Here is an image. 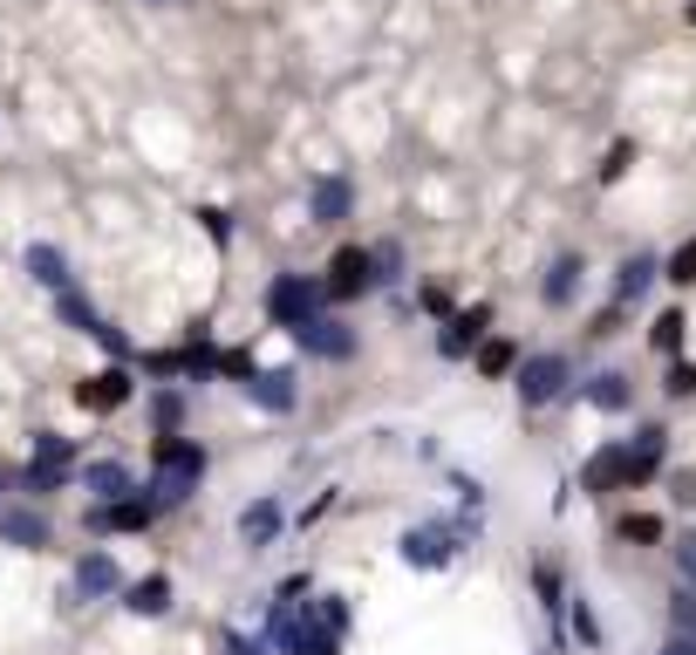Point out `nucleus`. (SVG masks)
<instances>
[{
    "mask_svg": "<svg viewBox=\"0 0 696 655\" xmlns=\"http://www.w3.org/2000/svg\"><path fill=\"white\" fill-rule=\"evenodd\" d=\"M198 478H205V450L185 444V437H164V444H157L150 499H157V506H178V499H191V491H198Z\"/></svg>",
    "mask_w": 696,
    "mask_h": 655,
    "instance_id": "obj_1",
    "label": "nucleus"
},
{
    "mask_svg": "<svg viewBox=\"0 0 696 655\" xmlns=\"http://www.w3.org/2000/svg\"><path fill=\"white\" fill-rule=\"evenodd\" d=\"M321 301H328V287L308 280V273H280V280L267 287V314H273L280 328H308V321L321 314Z\"/></svg>",
    "mask_w": 696,
    "mask_h": 655,
    "instance_id": "obj_2",
    "label": "nucleus"
},
{
    "mask_svg": "<svg viewBox=\"0 0 696 655\" xmlns=\"http://www.w3.org/2000/svg\"><path fill=\"white\" fill-rule=\"evenodd\" d=\"M567 355H526L519 368H512V383H519V403L526 409H547L553 396H567Z\"/></svg>",
    "mask_w": 696,
    "mask_h": 655,
    "instance_id": "obj_3",
    "label": "nucleus"
},
{
    "mask_svg": "<svg viewBox=\"0 0 696 655\" xmlns=\"http://www.w3.org/2000/svg\"><path fill=\"white\" fill-rule=\"evenodd\" d=\"M328 294L335 301H355V294H368V287H376V253H368V246H342L335 260H328Z\"/></svg>",
    "mask_w": 696,
    "mask_h": 655,
    "instance_id": "obj_4",
    "label": "nucleus"
},
{
    "mask_svg": "<svg viewBox=\"0 0 696 655\" xmlns=\"http://www.w3.org/2000/svg\"><path fill=\"white\" fill-rule=\"evenodd\" d=\"M635 485V465H629V437L622 444H601L594 458L581 465V491H594V499H607V491H622Z\"/></svg>",
    "mask_w": 696,
    "mask_h": 655,
    "instance_id": "obj_5",
    "label": "nucleus"
},
{
    "mask_svg": "<svg viewBox=\"0 0 696 655\" xmlns=\"http://www.w3.org/2000/svg\"><path fill=\"white\" fill-rule=\"evenodd\" d=\"M465 532L471 526H417V532H403V560L409 566H444L450 553H458Z\"/></svg>",
    "mask_w": 696,
    "mask_h": 655,
    "instance_id": "obj_6",
    "label": "nucleus"
},
{
    "mask_svg": "<svg viewBox=\"0 0 696 655\" xmlns=\"http://www.w3.org/2000/svg\"><path fill=\"white\" fill-rule=\"evenodd\" d=\"M294 335H301V349H314V355H328V362H349V355H355V335H349L342 321H328V314H314L308 328H294Z\"/></svg>",
    "mask_w": 696,
    "mask_h": 655,
    "instance_id": "obj_7",
    "label": "nucleus"
},
{
    "mask_svg": "<svg viewBox=\"0 0 696 655\" xmlns=\"http://www.w3.org/2000/svg\"><path fill=\"white\" fill-rule=\"evenodd\" d=\"M75 403L82 409H123L131 403V368H103V376H90L75 389Z\"/></svg>",
    "mask_w": 696,
    "mask_h": 655,
    "instance_id": "obj_8",
    "label": "nucleus"
},
{
    "mask_svg": "<svg viewBox=\"0 0 696 655\" xmlns=\"http://www.w3.org/2000/svg\"><path fill=\"white\" fill-rule=\"evenodd\" d=\"M485 321H491V308H465V314H450V321H444V335H437V349H444V355H471L478 335H485Z\"/></svg>",
    "mask_w": 696,
    "mask_h": 655,
    "instance_id": "obj_9",
    "label": "nucleus"
},
{
    "mask_svg": "<svg viewBox=\"0 0 696 655\" xmlns=\"http://www.w3.org/2000/svg\"><path fill=\"white\" fill-rule=\"evenodd\" d=\"M540 294H547V308H573V294H581V253H560L540 280Z\"/></svg>",
    "mask_w": 696,
    "mask_h": 655,
    "instance_id": "obj_10",
    "label": "nucleus"
},
{
    "mask_svg": "<svg viewBox=\"0 0 696 655\" xmlns=\"http://www.w3.org/2000/svg\"><path fill=\"white\" fill-rule=\"evenodd\" d=\"M655 273H663V267H655L648 253H635V260H622V273H614V308H635L642 294H648V280Z\"/></svg>",
    "mask_w": 696,
    "mask_h": 655,
    "instance_id": "obj_11",
    "label": "nucleus"
},
{
    "mask_svg": "<svg viewBox=\"0 0 696 655\" xmlns=\"http://www.w3.org/2000/svg\"><path fill=\"white\" fill-rule=\"evenodd\" d=\"M246 396L267 409H294V376L287 368H260V376H246Z\"/></svg>",
    "mask_w": 696,
    "mask_h": 655,
    "instance_id": "obj_12",
    "label": "nucleus"
},
{
    "mask_svg": "<svg viewBox=\"0 0 696 655\" xmlns=\"http://www.w3.org/2000/svg\"><path fill=\"white\" fill-rule=\"evenodd\" d=\"M273 532H280V506H273V499H260V506H246V512H239V540L253 547V553L273 547Z\"/></svg>",
    "mask_w": 696,
    "mask_h": 655,
    "instance_id": "obj_13",
    "label": "nucleus"
},
{
    "mask_svg": "<svg viewBox=\"0 0 696 655\" xmlns=\"http://www.w3.org/2000/svg\"><path fill=\"white\" fill-rule=\"evenodd\" d=\"M0 540H8V547H49V519H41V512H0Z\"/></svg>",
    "mask_w": 696,
    "mask_h": 655,
    "instance_id": "obj_14",
    "label": "nucleus"
},
{
    "mask_svg": "<svg viewBox=\"0 0 696 655\" xmlns=\"http://www.w3.org/2000/svg\"><path fill=\"white\" fill-rule=\"evenodd\" d=\"M349 205H355L349 178H321V185H314V219H321V226H342V219H349Z\"/></svg>",
    "mask_w": 696,
    "mask_h": 655,
    "instance_id": "obj_15",
    "label": "nucleus"
},
{
    "mask_svg": "<svg viewBox=\"0 0 696 655\" xmlns=\"http://www.w3.org/2000/svg\"><path fill=\"white\" fill-rule=\"evenodd\" d=\"M150 519H157V499H116V506L96 512V526H116V532H137V526H150Z\"/></svg>",
    "mask_w": 696,
    "mask_h": 655,
    "instance_id": "obj_16",
    "label": "nucleus"
},
{
    "mask_svg": "<svg viewBox=\"0 0 696 655\" xmlns=\"http://www.w3.org/2000/svg\"><path fill=\"white\" fill-rule=\"evenodd\" d=\"M588 403H594V409H629V403H635V389H629L622 368H601V376L588 383Z\"/></svg>",
    "mask_w": 696,
    "mask_h": 655,
    "instance_id": "obj_17",
    "label": "nucleus"
},
{
    "mask_svg": "<svg viewBox=\"0 0 696 655\" xmlns=\"http://www.w3.org/2000/svg\"><path fill=\"white\" fill-rule=\"evenodd\" d=\"M116 588V560L110 553H82V566H75V594H110Z\"/></svg>",
    "mask_w": 696,
    "mask_h": 655,
    "instance_id": "obj_18",
    "label": "nucleus"
},
{
    "mask_svg": "<svg viewBox=\"0 0 696 655\" xmlns=\"http://www.w3.org/2000/svg\"><path fill=\"white\" fill-rule=\"evenodd\" d=\"M123 607H131V614H164V607H172V581L150 573V581H137L131 594H123Z\"/></svg>",
    "mask_w": 696,
    "mask_h": 655,
    "instance_id": "obj_19",
    "label": "nucleus"
},
{
    "mask_svg": "<svg viewBox=\"0 0 696 655\" xmlns=\"http://www.w3.org/2000/svg\"><path fill=\"white\" fill-rule=\"evenodd\" d=\"M28 273H34L41 287H55V294L69 287V260L55 253V246H28Z\"/></svg>",
    "mask_w": 696,
    "mask_h": 655,
    "instance_id": "obj_20",
    "label": "nucleus"
},
{
    "mask_svg": "<svg viewBox=\"0 0 696 655\" xmlns=\"http://www.w3.org/2000/svg\"><path fill=\"white\" fill-rule=\"evenodd\" d=\"M82 485H90L103 506H116L123 491H131V471H123V465H90V471H82Z\"/></svg>",
    "mask_w": 696,
    "mask_h": 655,
    "instance_id": "obj_21",
    "label": "nucleus"
},
{
    "mask_svg": "<svg viewBox=\"0 0 696 655\" xmlns=\"http://www.w3.org/2000/svg\"><path fill=\"white\" fill-rule=\"evenodd\" d=\"M648 349L676 362V349H683V314H676V308H663V314L648 321Z\"/></svg>",
    "mask_w": 696,
    "mask_h": 655,
    "instance_id": "obj_22",
    "label": "nucleus"
},
{
    "mask_svg": "<svg viewBox=\"0 0 696 655\" xmlns=\"http://www.w3.org/2000/svg\"><path fill=\"white\" fill-rule=\"evenodd\" d=\"M478 368H485V376H512V368H519V349H512V342H485V349H478Z\"/></svg>",
    "mask_w": 696,
    "mask_h": 655,
    "instance_id": "obj_23",
    "label": "nucleus"
},
{
    "mask_svg": "<svg viewBox=\"0 0 696 655\" xmlns=\"http://www.w3.org/2000/svg\"><path fill=\"white\" fill-rule=\"evenodd\" d=\"M663 273H669L676 287H696V239H683V246H676V253L663 260Z\"/></svg>",
    "mask_w": 696,
    "mask_h": 655,
    "instance_id": "obj_24",
    "label": "nucleus"
},
{
    "mask_svg": "<svg viewBox=\"0 0 696 655\" xmlns=\"http://www.w3.org/2000/svg\"><path fill=\"white\" fill-rule=\"evenodd\" d=\"M669 560H676V573H683V581H696V526L669 540Z\"/></svg>",
    "mask_w": 696,
    "mask_h": 655,
    "instance_id": "obj_25",
    "label": "nucleus"
},
{
    "mask_svg": "<svg viewBox=\"0 0 696 655\" xmlns=\"http://www.w3.org/2000/svg\"><path fill=\"white\" fill-rule=\"evenodd\" d=\"M669 622H676V635H696V594L689 588L669 594Z\"/></svg>",
    "mask_w": 696,
    "mask_h": 655,
    "instance_id": "obj_26",
    "label": "nucleus"
},
{
    "mask_svg": "<svg viewBox=\"0 0 696 655\" xmlns=\"http://www.w3.org/2000/svg\"><path fill=\"white\" fill-rule=\"evenodd\" d=\"M622 540H642V547H648V540H663V519H648V512H629V519H622Z\"/></svg>",
    "mask_w": 696,
    "mask_h": 655,
    "instance_id": "obj_27",
    "label": "nucleus"
},
{
    "mask_svg": "<svg viewBox=\"0 0 696 655\" xmlns=\"http://www.w3.org/2000/svg\"><path fill=\"white\" fill-rule=\"evenodd\" d=\"M62 471H69V465H49V458H34V465H28V491H55V485H62Z\"/></svg>",
    "mask_w": 696,
    "mask_h": 655,
    "instance_id": "obj_28",
    "label": "nucleus"
},
{
    "mask_svg": "<svg viewBox=\"0 0 696 655\" xmlns=\"http://www.w3.org/2000/svg\"><path fill=\"white\" fill-rule=\"evenodd\" d=\"M532 581H540V601H547V614L560 622V607H567V601H560V573H553V566H540V573H532Z\"/></svg>",
    "mask_w": 696,
    "mask_h": 655,
    "instance_id": "obj_29",
    "label": "nucleus"
},
{
    "mask_svg": "<svg viewBox=\"0 0 696 655\" xmlns=\"http://www.w3.org/2000/svg\"><path fill=\"white\" fill-rule=\"evenodd\" d=\"M669 396H696V362H669Z\"/></svg>",
    "mask_w": 696,
    "mask_h": 655,
    "instance_id": "obj_30",
    "label": "nucleus"
},
{
    "mask_svg": "<svg viewBox=\"0 0 696 655\" xmlns=\"http://www.w3.org/2000/svg\"><path fill=\"white\" fill-rule=\"evenodd\" d=\"M34 458H49V465H69V437L41 430V437H34Z\"/></svg>",
    "mask_w": 696,
    "mask_h": 655,
    "instance_id": "obj_31",
    "label": "nucleus"
},
{
    "mask_svg": "<svg viewBox=\"0 0 696 655\" xmlns=\"http://www.w3.org/2000/svg\"><path fill=\"white\" fill-rule=\"evenodd\" d=\"M573 635H581L588 648L601 642V622H594V607H588V601H573Z\"/></svg>",
    "mask_w": 696,
    "mask_h": 655,
    "instance_id": "obj_32",
    "label": "nucleus"
},
{
    "mask_svg": "<svg viewBox=\"0 0 696 655\" xmlns=\"http://www.w3.org/2000/svg\"><path fill=\"white\" fill-rule=\"evenodd\" d=\"M669 499H676V506H696V471H676V478H669Z\"/></svg>",
    "mask_w": 696,
    "mask_h": 655,
    "instance_id": "obj_33",
    "label": "nucleus"
},
{
    "mask_svg": "<svg viewBox=\"0 0 696 655\" xmlns=\"http://www.w3.org/2000/svg\"><path fill=\"white\" fill-rule=\"evenodd\" d=\"M226 655H267L260 642H246V635H226Z\"/></svg>",
    "mask_w": 696,
    "mask_h": 655,
    "instance_id": "obj_34",
    "label": "nucleus"
},
{
    "mask_svg": "<svg viewBox=\"0 0 696 655\" xmlns=\"http://www.w3.org/2000/svg\"><path fill=\"white\" fill-rule=\"evenodd\" d=\"M663 655H696V635H676V642H663Z\"/></svg>",
    "mask_w": 696,
    "mask_h": 655,
    "instance_id": "obj_35",
    "label": "nucleus"
},
{
    "mask_svg": "<svg viewBox=\"0 0 696 655\" xmlns=\"http://www.w3.org/2000/svg\"><path fill=\"white\" fill-rule=\"evenodd\" d=\"M689 21H696V8H689Z\"/></svg>",
    "mask_w": 696,
    "mask_h": 655,
    "instance_id": "obj_36",
    "label": "nucleus"
},
{
    "mask_svg": "<svg viewBox=\"0 0 696 655\" xmlns=\"http://www.w3.org/2000/svg\"><path fill=\"white\" fill-rule=\"evenodd\" d=\"M157 8H164V0H157Z\"/></svg>",
    "mask_w": 696,
    "mask_h": 655,
    "instance_id": "obj_37",
    "label": "nucleus"
}]
</instances>
